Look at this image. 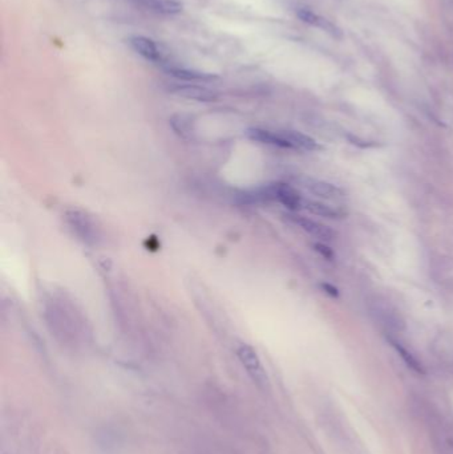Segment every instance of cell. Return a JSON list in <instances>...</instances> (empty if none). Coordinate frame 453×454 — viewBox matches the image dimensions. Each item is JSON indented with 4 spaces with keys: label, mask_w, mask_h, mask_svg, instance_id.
Listing matches in <instances>:
<instances>
[{
    "label": "cell",
    "mask_w": 453,
    "mask_h": 454,
    "mask_svg": "<svg viewBox=\"0 0 453 454\" xmlns=\"http://www.w3.org/2000/svg\"><path fill=\"white\" fill-rule=\"evenodd\" d=\"M65 220L74 234L82 240L85 245L96 246L101 240V231L96 222L87 213L80 210H68L65 213Z\"/></svg>",
    "instance_id": "1"
},
{
    "label": "cell",
    "mask_w": 453,
    "mask_h": 454,
    "mask_svg": "<svg viewBox=\"0 0 453 454\" xmlns=\"http://www.w3.org/2000/svg\"><path fill=\"white\" fill-rule=\"evenodd\" d=\"M390 343L396 350V352L399 354V356L403 359V361L407 364L408 368H411L416 374H421V375L424 374V368H423L421 363L407 348H404L400 343H397L394 339H390Z\"/></svg>",
    "instance_id": "15"
},
{
    "label": "cell",
    "mask_w": 453,
    "mask_h": 454,
    "mask_svg": "<svg viewBox=\"0 0 453 454\" xmlns=\"http://www.w3.org/2000/svg\"><path fill=\"white\" fill-rule=\"evenodd\" d=\"M266 196L269 198H273L286 206L289 210H299L303 209V201L305 198L300 196V193L296 190L294 186L287 185V183H273L267 186L266 189Z\"/></svg>",
    "instance_id": "3"
},
{
    "label": "cell",
    "mask_w": 453,
    "mask_h": 454,
    "mask_svg": "<svg viewBox=\"0 0 453 454\" xmlns=\"http://www.w3.org/2000/svg\"><path fill=\"white\" fill-rule=\"evenodd\" d=\"M247 136H249V139L259 142V144L291 149V145L287 142V139L282 136V132H273L269 129L253 128V129L247 130Z\"/></svg>",
    "instance_id": "11"
},
{
    "label": "cell",
    "mask_w": 453,
    "mask_h": 454,
    "mask_svg": "<svg viewBox=\"0 0 453 454\" xmlns=\"http://www.w3.org/2000/svg\"><path fill=\"white\" fill-rule=\"evenodd\" d=\"M282 136L291 145V149L307 150V152H316L322 149V146L316 139H311L307 135L299 133L296 130H282Z\"/></svg>",
    "instance_id": "12"
},
{
    "label": "cell",
    "mask_w": 453,
    "mask_h": 454,
    "mask_svg": "<svg viewBox=\"0 0 453 454\" xmlns=\"http://www.w3.org/2000/svg\"><path fill=\"white\" fill-rule=\"evenodd\" d=\"M314 249H316V251H318L322 257L324 258V259L331 260V259L334 258V251H333L327 245H324V243L318 242V243L314 245Z\"/></svg>",
    "instance_id": "16"
},
{
    "label": "cell",
    "mask_w": 453,
    "mask_h": 454,
    "mask_svg": "<svg viewBox=\"0 0 453 454\" xmlns=\"http://www.w3.org/2000/svg\"><path fill=\"white\" fill-rule=\"evenodd\" d=\"M129 44L137 52L138 55H141L144 59L149 60V61L156 63V64H161L162 67L170 64L165 59V54L161 49V47L158 45L156 41H153L149 38L132 36V38H129Z\"/></svg>",
    "instance_id": "5"
},
{
    "label": "cell",
    "mask_w": 453,
    "mask_h": 454,
    "mask_svg": "<svg viewBox=\"0 0 453 454\" xmlns=\"http://www.w3.org/2000/svg\"><path fill=\"white\" fill-rule=\"evenodd\" d=\"M169 125L172 126V129L179 139L189 141L195 139L196 136V121L190 115H185V113L173 115L169 119Z\"/></svg>",
    "instance_id": "10"
},
{
    "label": "cell",
    "mask_w": 453,
    "mask_h": 454,
    "mask_svg": "<svg viewBox=\"0 0 453 454\" xmlns=\"http://www.w3.org/2000/svg\"><path fill=\"white\" fill-rule=\"evenodd\" d=\"M303 209H306L309 213L320 216L324 218H340L344 216V213L338 209L333 207L330 205H326L319 201H313V199H305L303 201Z\"/></svg>",
    "instance_id": "14"
},
{
    "label": "cell",
    "mask_w": 453,
    "mask_h": 454,
    "mask_svg": "<svg viewBox=\"0 0 453 454\" xmlns=\"http://www.w3.org/2000/svg\"><path fill=\"white\" fill-rule=\"evenodd\" d=\"M290 218L302 230H305L306 233H309L313 237L326 240V242H329L334 238V231L329 226H324L316 220H313L310 218L302 217V216H291Z\"/></svg>",
    "instance_id": "7"
},
{
    "label": "cell",
    "mask_w": 453,
    "mask_h": 454,
    "mask_svg": "<svg viewBox=\"0 0 453 454\" xmlns=\"http://www.w3.org/2000/svg\"><path fill=\"white\" fill-rule=\"evenodd\" d=\"M142 7L162 14V15H175L182 11V3L178 0H136Z\"/></svg>",
    "instance_id": "13"
},
{
    "label": "cell",
    "mask_w": 453,
    "mask_h": 454,
    "mask_svg": "<svg viewBox=\"0 0 453 454\" xmlns=\"http://www.w3.org/2000/svg\"><path fill=\"white\" fill-rule=\"evenodd\" d=\"M168 91L179 98L199 102H213L218 100V95L214 91L196 84H172L169 85Z\"/></svg>",
    "instance_id": "4"
},
{
    "label": "cell",
    "mask_w": 453,
    "mask_h": 454,
    "mask_svg": "<svg viewBox=\"0 0 453 454\" xmlns=\"http://www.w3.org/2000/svg\"><path fill=\"white\" fill-rule=\"evenodd\" d=\"M236 356L242 365L246 368L247 374L252 376V378L256 381V384L263 385L267 383V376L262 367V363L259 360V356L256 352V350L249 345V344H242L236 350Z\"/></svg>",
    "instance_id": "2"
},
{
    "label": "cell",
    "mask_w": 453,
    "mask_h": 454,
    "mask_svg": "<svg viewBox=\"0 0 453 454\" xmlns=\"http://www.w3.org/2000/svg\"><path fill=\"white\" fill-rule=\"evenodd\" d=\"M164 71L182 81H192V82H209L213 80L217 79L216 75L212 73H206V72H201V71H196V69H189V68H184V67H176V65H165Z\"/></svg>",
    "instance_id": "9"
},
{
    "label": "cell",
    "mask_w": 453,
    "mask_h": 454,
    "mask_svg": "<svg viewBox=\"0 0 453 454\" xmlns=\"http://www.w3.org/2000/svg\"><path fill=\"white\" fill-rule=\"evenodd\" d=\"M302 188H305L309 193L314 194L316 197L323 198L327 201H340L344 198V193L335 185L319 181L314 178H302L299 179Z\"/></svg>",
    "instance_id": "6"
},
{
    "label": "cell",
    "mask_w": 453,
    "mask_h": 454,
    "mask_svg": "<svg viewBox=\"0 0 453 454\" xmlns=\"http://www.w3.org/2000/svg\"><path fill=\"white\" fill-rule=\"evenodd\" d=\"M296 16L302 21L310 24V25H316L318 28L329 32L334 38H338V39L342 38V31L336 27L334 23L316 15V12H313L309 8H298L296 10Z\"/></svg>",
    "instance_id": "8"
},
{
    "label": "cell",
    "mask_w": 453,
    "mask_h": 454,
    "mask_svg": "<svg viewBox=\"0 0 453 454\" xmlns=\"http://www.w3.org/2000/svg\"><path fill=\"white\" fill-rule=\"evenodd\" d=\"M322 288H323L329 295H331L333 297H339V291H338V288L334 287L333 284H330V283H322Z\"/></svg>",
    "instance_id": "17"
}]
</instances>
